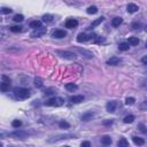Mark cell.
Wrapping results in <instances>:
<instances>
[{
	"instance_id": "obj_1",
	"label": "cell",
	"mask_w": 147,
	"mask_h": 147,
	"mask_svg": "<svg viewBox=\"0 0 147 147\" xmlns=\"http://www.w3.org/2000/svg\"><path fill=\"white\" fill-rule=\"evenodd\" d=\"M14 94L17 99L24 100V99H28L30 97V91L28 89H24V87H15Z\"/></svg>"
},
{
	"instance_id": "obj_2",
	"label": "cell",
	"mask_w": 147,
	"mask_h": 147,
	"mask_svg": "<svg viewBox=\"0 0 147 147\" xmlns=\"http://www.w3.org/2000/svg\"><path fill=\"white\" fill-rule=\"evenodd\" d=\"M63 99L60 98V97H53L45 102V105L49 106V107H60V106L63 105Z\"/></svg>"
},
{
	"instance_id": "obj_3",
	"label": "cell",
	"mask_w": 147,
	"mask_h": 147,
	"mask_svg": "<svg viewBox=\"0 0 147 147\" xmlns=\"http://www.w3.org/2000/svg\"><path fill=\"white\" fill-rule=\"evenodd\" d=\"M28 136H29V133L27 131H22V130H15L13 132L8 133V137L14 139H26Z\"/></svg>"
},
{
	"instance_id": "obj_4",
	"label": "cell",
	"mask_w": 147,
	"mask_h": 147,
	"mask_svg": "<svg viewBox=\"0 0 147 147\" xmlns=\"http://www.w3.org/2000/svg\"><path fill=\"white\" fill-rule=\"evenodd\" d=\"M1 79H2V82H1V85H0V89H1V92L6 93V92L9 91V89H11V83H12V80L9 79V78L6 76V75H2Z\"/></svg>"
},
{
	"instance_id": "obj_5",
	"label": "cell",
	"mask_w": 147,
	"mask_h": 147,
	"mask_svg": "<svg viewBox=\"0 0 147 147\" xmlns=\"http://www.w3.org/2000/svg\"><path fill=\"white\" fill-rule=\"evenodd\" d=\"M55 53L59 56H61L63 59H67V60H75L76 59V54L73 52H69V51H60V49H58V51H55Z\"/></svg>"
},
{
	"instance_id": "obj_6",
	"label": "cell",
	"mask_w": 147,
	"mask_h": 147,
	"mask_svg": "<svg viewBox=\"0 0 147 147\" xmlns=\"http://www.w3.org/2000/svg\"><path fill=\"white\" fill-rule=\"evenodd\" d=\"M46 33V29H44V28H37V29H35V31H33L32 33H31V37L32 38H38V37H42Z\"/></svg>"
},
{
	"instance_id": "obj_7",
	"label": "cell",
	"mask_w": 147,
	"mask_h": 147,
	"mask_svg": "<svg viewBox=\"0 0 147 147\" xmlns=\"http://www.w3.org/2000/svg\"><path fill=\"white\" fill-rule=\"evenodd\" d=\"M78 26V21L75 18H69V20L65 21V28L68 29H75Z\"/></svg>"
},
{
	"instance_id": "obj_8",
	"label": "cell",
	"mask_w": 147,
	"mask_h": 147,
	"mask_svg": "<svg viewBox=\"0 0 147 147\" xmlns=\"http://www.w3.org/2000/svg\"><path fill=\"white\" fill-rule=\"evenodd\" d=\"M52 36L54 37V38H56V39H61V38H64V37L67 36V32H65L64 30L58 29V30H55L54 32L52 33Z\"/></svg>"
},
{
	"instance_id": "obj_9",
	"label": "cell",
	"mask_w": 147,
	"mask_h": 147,
	"mask_svg": "<svg viewBox=\"0 0 147 147\" xmlns=\"http://www.w3.org/2000/svg\"><path fill=\"white\" fill-rule=\"evenodd\" d=\"M106 109H107L108 113H114L116 110V102L115 101H108L107 105H106Z\"/></svg>"
},
{
	"instance_id": "obj_10",
	"label": "cell",
	"mask_w": 147,
	"mask_h": 147,
	"mask_svg": "<svg viewBox=\"0 0 147 147\" xmlns=\"http://www.w3.org/2000/svg\"><path fill=\"white\" fill-rule=\"evenodd\" d=\"M92 36H87L86 33H84V32H80L79 35L77 36V42L78 43H84V42H87L90 38H91Z\"/></svg>"
},
{
	"instance_id": "obj_11",
	"label": "cell",
	"mask_w": 147,
	"mask_h": 147,
	"mask_svg": "<svg viewBox=\"0 0 147 147\" xmlns=\"http://www.w3.org/2000/svg\"><path fill=\"white\" fill-rule=\"evenodd\" d=\"M120 62H121L120 58L111 56L110 59H108V60H107V64H109V65H117V64H120Z\"/></svg>"
},
{
	"instance_id": "obj_12",
	"label": "cell",
	"mask_w": 147,
	"mask_h": 147,
	"mask_svg": "<svg viewBox=\"0 0 147 147\" xmlns=\"http://www.w3.org/2000/svg\"><path fill=\"white\" fill-rule=\"evenodd\" d=\"M126 11L129 12V13L133 14V13H137V12L139 11V7L136 4H129L128 5V7H126Z\"/></svg>"
},
{
	"instance_id": "obj_13",
	"label": "cell",
	"mask_w": 147,
	"mask_h": 147,
	"mask_svg": "<svg viewBox=\"0 0 147 147\" xmlns=\"http://www.w3.org/2000/svg\"><path fill=\"white\" fill-rule=\"evenodd\" d=\"M93 117H94V113H92V111H87V113H85V114H83V115H82V121H84V122L91 121Z\"/></svg>"
},
{
	"instance_id": "obj_14",
	"label": "cell",
	"mask_w": 147,
	"mask_h": 147,
	"mask_svg": "<svg viewBox=\"0 0 147 147\" xmlns=\"http://www.w3.org/2000/svg\"><path fill=\"white\" fill-rule=\"evenodd\" d=\"M77 51L79 52L82 55L85 56V58H87V59H92L93 58V54L90 51H86V49H83V48H77Z\"/></svg>"
},
{
	"instance_id": "obj_15",
	"label": "cell",
	"mask_w": 147,
	"mask_h": 147,
	"mask_svg": "<svg viewBox=\"0 0 147 147\" xmlns=\"http://www.w3.org/2000/svg\"><path fill=\"white\" fill-rule=\"evenodd\" d=\"M70 101L73 104H80L82 101H84V97L83 95H74L70 98Z\"/></svg>"
},
{
	"instance_id": "obj_16",
	"label": "cell",
	"mask_w": 147,
	"mask_h": 147,
	"mask_svg": "<svg viewBox=\"0 0 147 147\" xmlns=\"http://www.w3.org/2000/svg\"><path fill=\"white\" fill-rule=\"evenodd\" d=\"M65 89L69 92H74V91H77L78 90V86L74 83H68V84H65Z\"/></svg>"
},
{
	"instance_id": "obj_17",
	"label": "cell",
	"mask_w": 147,
	"mask_h": 147,
	"mask_svg": "<svg viewBox=\"0 0 147 147\" xmlns=\"http://www.w3.org/2000/svg\"><path fill=\"white\" fill-rule=\"evenodd\" d=\"M122 22H123V20H122V17H115L111 20V26L117 28L120 27V24H122Z\"/></svg>"
},
{
	"instance_id": "obj_18",
	"label": "cell",
	"mask_w": 147,
	"mask_h": 147,
	"mask_svg": "<svg viewBox=\"0 0 147 147\" xmlns=\"http://www.w3.org/2000/svg\"><path fill=\"white\" fill-rule=\"evenodd\" d=\"M101 143L104 144V145H106V146H108V145H110V144L113 143V140H111V138L109 136H104L101 138Z\"/></svg>"
},
{
	"instance_id": "obj_19",
	"label": "cell",
	"mask_w": 147,
	"mask_h": 147,
	"mask_svg": "<svg viewBox=\"0 0 147 147\" xmlns=\"http://www.w3.org/2000/svg\"><path fill=\"white\" fill-rule=\"evenodd\" d=\"M117 146L118 147H129V141L125 138H121L117 143Z\"/></svg>"
},
{
	"instance_id": "obj_20",
	"label": "cell",
	"mask_w": 147,
	"mask_h": 147,
	"mask_svg": "<svg viewBox=\"0 0 147 147\" xmlns=\"http://www.w3.org/2000/svg\"><path fill=\"white\" fill-rule=\"evenodd\" d=\"M132 140H133V143L138 146H143L144 144H145V140L143 138H139V137H132Z\"/></svg>"
},
{
	"instance_id": "obj_21",
	"label": "cell",
	"mask_w": 147,
	"mask_h": 147,
	"mask_svg": "<svg viewBox=\"0 0 147 147\" xmlns=\"http://www.w3.org/2000/svg\"><path fill=\"white\" fill-rule=\"evenodd\" d=\"M86 13L91 14V15H94V14L98 13V8H97L95 6H90V7L86 9Z\"/></svg>"
},
{
	"instance_id": "obj_22",
	"label": "cell",
	"mask_w": 147,
	"mask_h": 147,
	"mask_svg": "<svg viewBox=\"0 0 147 147\" xmlns=\"http://www.w3.org/2000/svg\"><path fill=\"white\" fill-rule=\"evenodd\" d=\"M129 45H130L129 43H121L120 45H118V48H120V51L125 52V51H128V49H129V47H130Z\"/></svg>"
},
{
	"instance_id": "obj_23",
	"label": "cell",
	"mask_w": 147,
	"mask_h": 147,
	"mask_svg": "<svg viewBox=\"0 0 147 147\" xmlns=\"http://www.w3.org/2000/svg\"><path fill=\"white\" fill-rule=\"evenodd\" d=\"M128 43H129L130 45H132V46H136V45H138L139 44V39L137 38V37H130Z\"/></svg>"
},
{
	"instance_id": "obj_24",
	"label": "cell",
	"mask_w": 147,
	"mask_h": 147,
	"mask_svg": "<svg viewBox=\"0 0 147 147\" xmlns=\"http://www.w3.org/2000/svg\"><path fill=\"white\" fill-rule=\"evenodd\" d=\"M42 27V22L40 21H32L30 23V28H32V29H37V28H40Z\"/></svg>"
},
{
	"instance_id": "obj_25",
	"label": "cell",
	"mask_w": 147,
	"mask_h": 147,
	"mask_svg": "<svg viewBox=\"0 0 147 147\" xmlns=\"http://www.w3.org/2000/svg\"><path fill=\"white\" fill-rule=\"evenodd\" d=\"M104 20H105V18L102 17V16H101V17H99V18H97L95 21H93V22H92V24H91V28H95V27H98L99 24L101 23V22H104Z\"/></svg>"
},
{
	"instance_id": "obj_26",
	"label": "cell",
	"mask_w": 147,
	"mask_h": 147,
	"mask_svg": "<svg viewBox=\"0 0 147 147\" xmlns=\"http://www.w3.org/2000/svg\"><path fill=\"white\" fill-rule=\"evenodd\" d=\"M53 15H51V14H45L43 16V21L44 22H46V23H49V22H52L53 21Z\"/></svg>"
},
{
	"instance_id": "obj_27",
	"label": "cell",
	"mask_w": 147,
	"mask_h": 147,
	"mask_svg": "<svg viewBox=\"0 0 147 147\" xmlns=\"http://www.w3.org/2000/svg\"><path fill=\"white\" fill-rule=\"evenodd\" d=\"M134 121V116L133 115H128V116H125L124 117V120H123V122L124 123H132V122Z\"/></svg>"
},
{
	"instance_id": "obj_28",
	"label": "cell",
	"mask_w": 147,
	"mask_h": 147,
	"mask_svg": "<svg viewBox=\"0 0 147 147\" xmlns=\"http://www.w3.org/2000/svg\"><path fill=\"white\" fill-rule=\"evenodd\" d=\"M59 126L61 128V129H69V123L68 122H65V121H61V122H59Z\"/></svg>"
},
{
	"instance_id": "obj_29",
	"label": "cell",
	"mask_w": 147,
	"mask_h": 147,
	"mask_svg": "<svg viewBox=\"0 0 147 147\" xmlns=\"http://www.w3.org/2000/svg\"><path fill=\"white\" fill-rule=\"evenodd\" d=\"M22 125V122L20 120H14L13 122H12V126L15 128V129H18Z\"/></svg>"
},
{
	"instance_id": "obj_30",
	"label": "cell",
	"mask_w": 147,
	"mask_h": 147,
	"mask_svg": "<svg viewBox=\"0 0 147 147\" xmlns=\"http://www.w3.org/2000/svg\"><path fill=\"white\" fill-rule=\"evenodd\" d=\"M134 102H136V99L132 98V97L126 98V100H125V105L126 106H132V105H134Z\"/></svg>"
},
{
	"instance_id": "obj_31",
	"label": "cell",
	"mask_w": 147,
	"mask_h": 147,
	"mask_svg": "<svg viewBox=\"0 0 147 147\" xmlns=\"http://www.w3.org/2000/svg\"><path fill=\"white\" fill-rule=\"evenodd\" d=\"M35 85L37 87H42L43 86V79H42V78H39V77L35 78Z\"/></svg>"
},
{
	"instance_id": "obj_32",
	"label": "cell",
	"mask_w": 147,
	"mask_h": 147,
	"mask_svg": "<svg viewBox=\"0 0 147 147\" xmlns=\"http://www.w3.org/2000/svg\"><path fill=\"white\" fill-rule=\"evenodd\" d=\"M13 20H14L15 22H22V21L24 20V17H23V15H21V14H16V15L14 16Z\"/></svg>"
},
{
	"instance_id": "obj_33",
	"label": "cell",
	"mask_w": 147,
	"mask_h": 147,
	"mask_svg": "<svg viewBox=\"0 0 147 147\" xmlns=\"http://www.w3.org/2000/svg\"><path fill=\"white\" fill-rule=\"evenodd\" d=\"M11 31H12V32H20V31H22V27H20V26L12 27L11 28Z\"/></svg>"
},
{
	"instance_id": "obj_34",
	"label": "cell",
	"mask_w": 147,
	"mask_h": 147,
	"mask_svg": "<svg viewBox=\"0 0 147 147\" xmlns=\"http://www.w3.org/2000/svg\"><path fill=\"white\" fill-rule=\"evenodd\" d=\"M1 13L2 14H9V13H12V9L7 8V7H2L1 8Z\"/></svg>"
},
{
	"instance_id": "obj_35",
	"label": "cell",
	"mask_w": 147,
	"mask_h": 147,
	"mask_svg": "<svg viewBox=\"0 0 147 147\" xmlns=\"http://www.w3.org/2000/svg\"><path fill=\"white\" fill-rule=\"evenodd\" d=\"M139 108L141 109V110H146V109H147V100H145L143 104L139 105Z\"/></svg>"
},
{
	"instance_id": "obj_36",
	"label": "cell",
	"mask_w": 147,
	"mask_h": 147,
	"mask_svg": "<svg viewBox=\"0 0 147 147\" xmlns=\"http://www.w3.org/2000/svg\"><path fill=\"white\" fill-rule=\"evenodd\" d=\"M138 128H139V130L141 131V132H144V133H147V129L145 128V125H144V124H138Z\"/></svg>"
},
{
	"instance_id": "obj_37",
	"label": "cell",
	"mask_w": 147,
	"mask_h": 147,
	"mask_svg": "<svg viewBox=\"0 0 147 147\" xmlns=\"http://www.w3.org/2000/svg\"><path fill=\"white\" fill-rule=\"evenodd\" d=\"M54 92H55V90H54V89H47V90L45 91V94L49 95V94H53Z\"/></svg>"
},
{
	"instance_id": "obj_38",
	"label": "cell",
	"mask_w": 147,
	"mask_h": 147,
	"mask_svg": "<svg viewBox=\"0 0 147 147\" xmlns=\"http://www.w3.org/2000/svg\"><path fill=\"white\" fill-rule=\"evenodd\" d=\"M139 27H140V23H132V26H131V28H132L133 30L139 29Z\"/></svg>"
},
{
	"instance_id": "obj_39",
	"label": "cell",
	"mask_w": 147,
	"mask_h": 147,
	"mask_svg": "<svg viewBox=\"0 0 147 147\" xmlns=\"http://www.w3.org/2000/svg\"><path fill=\"white\" fill-rule=\"evenodd\" d=\"M80 146H82V147H90V146H91V144H90L89 141H83L82 144H80Z\"/></svg>"
},
{
	"instance_id": "obj_40",
	"label": "cell",
	"mask_w": 147,
	"mask_h": 147,
	"mask_svg": "<svg viewBox=\"0 0 147 147\" xmlns=\"http://www.w3.org/2000/svg\"><path fill=\"white\" fill-rule=\"evenodd\" d=\"M141 62H143L144 64H147V55L143 56V58H141Z\"/></svg>"
},
{
	"instance_id": "obj_41",
	"label": "cell",
	"mask_w": 147,
	"mask_h": 147,
	"mask_svg": "<svg viewBox=\"0 0 147 147\" xmlns=\"http://www.w3.org/2000/svg\"><path fill=\"white\" fill-rule=\"evenodd\" d=\"M104 124H105V125H111V124H113V121H111V120L105 121V122H104Z\"/></svg>"
},
{
	"instance_id": "obj_42",
	"label": "cell",
	"mask_w": 147,
	"mask_h": 147,
	"mask_svg": "<svg viewBox=\"0 0 147 147\" xmlns=\"http://www.w3.org/2000/svg\"><path fill=\"white\" fill-rule=\"evenodd\" d=\"M145 30L147 31V24H146V27H145Z\"/></svg>"
},
{
	"instance_id": "obj_43",
	"label": "cell",
	"mask_w": 147,
	"mask_h": 147,
	"mask_svg": "<svg viewBox=\"0 0 147 147\" xmlns=\"http://www.w3.org/2000/svg\"><path fill=\"white\" fill-rule=\"evenodd\" d=\"M146 47H147V44H146Z\"/></svg>"
}]
</instances>
